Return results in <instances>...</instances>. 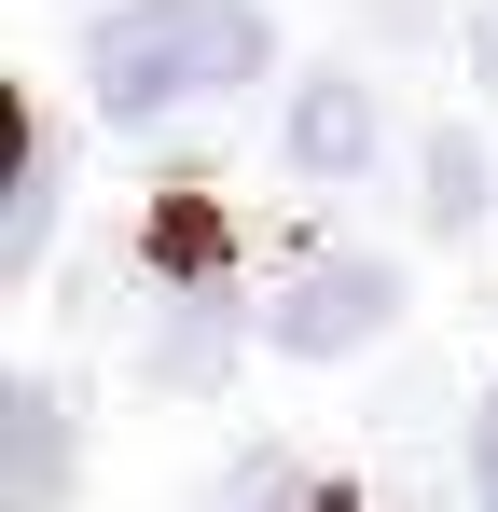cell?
<instances>
[{"label":"cell","mask_w":498,"mask_h":512,"mask_svg":"<svg viewBox=\"0 0 498 512\" xmlns=\"http://www.w3.org/2000/svg\"><path fill=\"white\" fill-rule=\"evenodd\" d=\"M263 70V14L249 0H111L83 28V84L111 125H166L194 97H236Z\"/></svg>","instance_id":"cell-1"},{"label":"cell","mask_w":498,"mask_h":512,"mask_svg":"<svg viewBox=\"0 0 498 512\" xmlns=\"http://www.w3.org/2000/svg\"><path fill=\"white\" fill-rule=\"evenodd\" d=\"M388 333V263H360V250H332L291 277V305H277V346L291 360H346V346H374Z\"/></svg>","instance_id":"cell-2"},{"label":"cell","mask_w":498,"mask_h":512,"mask_svg":"<svg viewBox=\"0 0 498 512\" xmlns=\"http://www.w3.org/2000/svg\"><path fill=\"white\" fill-rule=\"evenodd\" d=\"M291 167H305V180H360V167H374V84L319 70V84L291 97Z\"/></svg>","instance_id":"cell-3"},{"label":"cell","mask_w":498,"mask_h":512,"mask_svg":"<svg viewBox=\"0 0 498 512\" xmlns=\"http://www.w3.org/2000/svg\"><path fill=\"white\" fill-rule=\"evenodd\" d=\"M56 471H70L56 388H42V374H14V388H0V485H14V512H56Z\"/></svg>","instance_id":"cell-4"},{"label":"cell","mask_w":498,"mask_h":512,"mask_svg":"<svg viewBox=\"0 0 498 512\" xmlns=\"http://www.w3.org/2000/svg\"><path fill=\"white\" fill-rule=\"evenodd\" d=\"M42 236H56V125H28V153H14V208H0V263L28 277V263H42Z\"/></svg>","instance_id":"cell-5"},{"label":"cell","mask_w":498,"mask_h":512,"mask_svg":"<svg viewBox=\"0 0 498 512\" xmlns=\"http://www.w3.org/2000/svg\"><path fill=\"white\" fill-rule=\"evenodd\" d=\"M429 222H443V236L485 222V139H457V125L429 139Z\"/></svg>","instance_id":"cell-6"},{"label":"cell","mask_w":498,"mask_h":512,"mask_svg":"<svg viewBox=\"0 0 498 512\" xmlns=\"http://www.w3.org/2000/svg\"><path fill=\"white\" fill-rule=\"evenodd\" d=\"M471 485H485V512H498V402H485V429H471Z\"/></svg>","instance_id":"cell-7"},{"label":"cell","mask_w":498,"mask_h":512,"mask_svg":"<svg viewBox=\"0 0 498 512\" xmlns=\"http://www.w3.org/2000/svg\"><path fill=\"white\" fill-rule=\"evenodd\" d=\"M471 70H485V97H498V14H485V28H471Z\"/></svg>","instance_id":"cell-8"}]
</instances>
